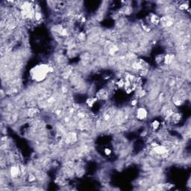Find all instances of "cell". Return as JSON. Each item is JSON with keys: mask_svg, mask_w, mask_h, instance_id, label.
<instances>
[{"mask_svg": "<svg viewBox=\"0 0 191 191\" xmlns=\"http://www.w3.org/2000/svg\"><path fill=\"white\" fill-rule=\"evenodd\" d=\"M49 68L50 66L46 64H40L34 66L30 70L31 78L36 82H40L44 81L46 78L48 74L50 73Z\"/></svg>", "mask_w": 191, "mask_h": 191, "instance_id": "1", "label": "cell"}, {"mask_svg": "<svg viewBox=\"0 0 191 191\" xmlns=\"http://www.w3.org/2000/svg\"><path fill=\"white\" fill-rule=\"evenodd\" d=\"M148 116V112L146 110V108L140 107L137 109L136 111V117L139 120H144L147 118Z\"/></svg>", "mask_w": 191, "mask_h": 191, "instance_id": "2", "label": "cell"}, {"mask_svg": "<svg viewBox=\"0 0 191 191\" xmlns=\"http://www.w3.org/2000/svg\"><path fill=\"white\" fill-rule=\"evenodd\" d=\"M161 23H162L166 27H170L174 23V19L170 16H164L161 17Z\"/></svg>", "mask_w": 191, "mask_h": 191, "instance_id": "3", "label": "cell"}, {"mask_svg": "<svg viewBox=\"0 0 191 191\" xmlns=\"http://www.w3.org/2000/svg\"><path fill=\"white\" fill-rule=\"evenodd\" d=\"M153 151L155 152V153L160 155H164L165 154L167 153L168 149L167 147L163 145H158L157 146L153 148Z\"/></svg>", "mask_w": 191, "mask_h": 191, "instance_id": "4", "label": "cell"}, {"mask_svg": "<svg viewBox=\"0 0 191 191\" xmlns=\"http://www.w3.org/2000/svg\"><path fill=\"white\" fill-rule=\"evenodd\" d=\"M96 97L99 100H105L108 98V92L105 89H101L97 92Z\"/></svg>", "mask_w": 191, "mask_h": 191, "instance_id": "5", "label": "cell"}, {"mask_svg": "<svg viewBox=\"0 0 191 191\" xmlns=\"http://www.w3.org/2000/svg\"><path fill=\"white\" fill-rule=\"evenodd\" d=\"M174 58H175V56L173 54H167L164 57L163 62L165 65H170L173 62Z\"/></svg>", "mask_w": 191, "mask_h": 191, "instance_id": "6", "label": "cell"}, {"mask_svg": "<svg viewBox=\"0 0 191 191\" xmlns=\"http://www.w3.org/2000/svg\"><path fill=\"white\" fill-rule=\"evenodd\" d=\"M10 176L13 177V178H16L17 177L19 173H20V169L19 167H16V166H13L10 170Z\"/></svg>", "mask_w": 191, "mask_h": 191, "instance_id": "7", "label": "cell"}, {"mask_svg": "<svg viewBox=\"0 0 191 191\" xmlns=\"http://www.w3.org/2000/svg\"><path fill=\"white\" fill-rule=\"evenodd\" d=\"M150 22L153 25H158L161 22V17H159L157 14H151L150 16Z\"/></svg>", "mask_w": 191, "mask_h": 191, "instance_id": "8", "label": "cell"}, {"mask_svg": "<svg viewBox=\"0 0 191 191\" xmlns=\"http://www.w3.org/2000/svg\"><path fill=\"white\" fill-rule=\"evenodd\" d=\"M77 140V136L75 133H70L69 134H68L67 137H66V143H73L76 141Z\"/></svg>", "mask_w": 191, "mask_h": 191, "instance_id": "9", "label": "cell"}, {"mask_svg": "<svg viewBox=\"0 0 191 191\" xmlns=\"http://www.w3.org/2000/svg\"><path fill=\"white\" fill-rule=\"evenodd\" d=\"M97 100L98 99L96 97H90L86 100V104L87 105V106L89 108H92V107H93L94 104L96 102Z\"/></svg>", "mask_w": 191, "mask_h": 191, "instance_id": "10", "label": "cell"}, {"mask_svg": "<svg viewBox=\"0 0 191 191\" xmlns=\"http://www.w3.org/2000/svg\"><path fill=\"white\" fill-rule=\"evenodd\" d=\"M171 119L173 120V122L178 123V122H179V121L181 120V119H182V115H181V114H179V113H175V112H174V114H173Z\"/></svg>", "mask_w": 191, "mask_h": 191, "instance_id": "11", "label": "cell"}, {"mask_svg": "<svg viewBox=\"0 0 191 191\" xmlns=\"http://www.w3.org/2000/svg\"><path fill=\"white\" fill-rule=\"evenodd\" d=\"M183 103H184L183 100H182L181 98H179V97H176V98L173 99V104H174L176 106H177V107L181 106Z\"/></svg>", "mask_w": 191, "mask_h": 191, "instance_id": "12", "label": "cell"}, {"mask_svg": "<svg viewBox=\"0 0 191 191\" xmlns=\"http://www.w3.org/2000/svg\"><path fill=\"white\" fill-rule=\"evenodd\" d=\"M159 126H160V123L158 120H154L151 124V127L153 130H157L159 128Z\"/></svg>", "mask_w": 191, "mask_h": 191, "instance_id": "13", "label": "cell"}, {"mask_svg": "<svg viewBox=\"0 0 191 191\" xmlns=\"http://www.w3.org/2000/svg\"><path fill=\"white\" fill-rule=\"evenodd\" d=\"M116 84H117V86L119 88H123V87H124V86H125V81H124L123 78H120V79L116 83Z\"/></svg>", "mask_w": 191, "mask_h": 191, "instance_id": "14", "label": "cell"}, {"mask_svg": "<svg viewBox=\"0 0 191 191\" xmlns=\"http://www.w3.org/2000/svg\"><path fill=\"white\" fill-rule=\"evenodd\" d=\"M179 8L181 10H186L189 8V4H186V3H183V4H182L179 6Z\"/></svg>", "mask_w": 191, "mask_h": 191, "instance_id": "15", "label": "cell"}, {"mask_svg": "<svg viewBox=\"0 0 191 191\" xmlns=\"http://www.w3.org/2000/svg\"><path fill=\"white\" fill-rule=\"evenodd\" d=\"M34 19H35V20L36 21H39V20H40L41 19H42V14H41V13L40 12H38V11H36L35 12V14H34Z\"/></svg>", "mask_w": 191, "mask_h": 191, "instance_id": "16", "label": "cell"}, {"mask_svg": "<svg viewBox=\"0 0 191 191\" xmlns=\"http://www.w3.org/2000/svg\"><path fill=\"white\" fill-rule=\"evenodd\" d=\"M35 180H36L35 176L33 175V174H30L29 176H28V181H29L30 182H34Z\"/></svg>", "mask_w": 191, "mask_h": 191, "instance_id": "17", "label": "cell"}, {"mask_svg": "<svg viewBox=\"0 0 191 191\" xmlns=\"http://www.w3.org/2000/svg\"><path fill=\"white\" fill-rule=\"evenodd\" d=\"M104 153L105 154V155H111L112 152L109 148H105V150H104Z\"/></svg>", "mask_w": 191, "mask_h": 191, "instance_id": "18", "label": "cell"}, {"mask_svg": "<svg viewBox=\"0 0 191 191\" xmlns=\"http://www.w3.org/2000/svg\"><path fill=\"white\" fill-rule=\"evenodd\" d=\"M145 94H146L145 90H140L139 92H138V97H143V96H144Z\"/></svg>", "mask_w": 191, "mask_h": 191, "instance_id": "19", "label": "cell"}, {"mask_svg": "<svg viewBox=\"0 0 191 191\" xmlns=\"http://www.w3.org/2000/svg\"><path fill=\"white\" fill-rule=\"evenodd\" d=\"M143 30H145L146 32H149L150 31V28H148L146 25H143Z\"/></svg>", "mask_w": 191, "mask_h": 191, "instance_id": "20", "label": "cell"}, {"mask_svg": "<svg viewBox=\"0 0 191 191\" xmlns=\"http://www.w3.org/2000/svg\"><path fill=\"white\" fill-rule=\"evenodd\" d=\"M137 99L133 100V101L131 102V106H136V105H137Z\"/></svg>", "mask_w": 191, "mask_h": 191, "instance_id": "21", "label": "cell"}]
</instances>
